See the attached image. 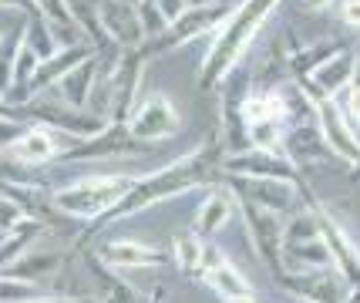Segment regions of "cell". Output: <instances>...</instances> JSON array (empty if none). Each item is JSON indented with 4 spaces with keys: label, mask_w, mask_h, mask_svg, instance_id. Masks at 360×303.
<instances>
[{
    "label": "cell",
    "mask_w": 360,
    "mask_h": 303,
    "mask_svg": "<svg viewBox=\"0 0 360 303\" xmlns=\"http://www.w3.org/2000/svg\"><path fill=\"white\" fill-rule=\"evenodd\" d=\"M27 131V122L20 118V112H11V108H0V155L11 148V145Z\"/></svg>",
    "instance_id": "d6a6232c"
},
{
    "label": "cell",
    "mask_w": 360,
    "mask_h": 303,
    "mask_svg": "<svg viewBox=\"0 0 360 303\" xmlns=\"http://www.w3.org/2000/svg\"><path fill=\"white\" fill-rule=\"evenodd\" d=\"M316 128H320V135H323V142H327L330 152L344 162V165L354 169V165L360 162V135L344 118L340 105H337V98L316 101Z\"/></svg>",
    "instance_id": "8fae6325"
},
{
    "label": "cell",
    "mask_w": 360,
    "mask_h": 303,
    "mask_svg": "<svg viewBox=\"0 0 360 303\" xmlns=\"http://www.w3.org/2000/svg\"><path fill=\"white\" fill-rule=\"evenodd\" d=\"M219 165H222V148L219 145L199 142L195 148L182 152L179 159H172L169 165H162L158 172H145L139 179V186L128 192L118 206L111 209L105 219L88 226L84 240L94 236L98 229L115 223H125L128 216H139L145 209L158 206V202H169V199H179V195H188V192L209 189V186H219Z\"/></svg>",
    "instance_id": "6da1fadb"
},
{
    "label": "cell",
    "mask_w": 360,
    "mask_h": 303,
    "mask_svg": "<svg viewBox=\"0 0 360 303\" xmlns=\"http://www.w3.org/2000/svg\"><path fill=\"white\" fill-rule=\"evenodd\" d=\"M24 44H27L41 61L54 58V54L61 51V41H58L54 27H51L41 14H27V34H24Z\"/></svg>",
    "instance_id": "83f0119b"
},
{
    "label": "cell",
    "mask_w": 360,
    "mask_h": 303,
    "mask_svg": "<svg viewBox=\"0 0 360 303\" xmlns=\"http://www.w3.org/2000/svg\"><path fill=\"white\" fill-rule=\"evenodd\" d=\"M354 71H357V51L344 48L337 58H330L323 67H316L310 78L300 81V88L310 95V101H323V98H337L347 84L354 81Z\"/></svg>",
    "instance_id": "9a60e30c"
},
{
    "label": "cell",
    "mask_w": 360,
    "mask_h": 303,
    "mask_svg": "<svg viewBox=\"0 0 360 303\" xmlns=\"http://www.w3.org/2000/svg\"><path fill=\"white\" fill-rule=\"evenodd\" d=\"M41 236H44V223L41 219H20V226H14L11 233H4L0 236V273L7 270L11 263H17Z\"/></svg>",
    "instance_id": "cb8c5ba5"
},
{
    "label": "cell",
    "mask_w": 360,
    "mask_h": 303,
    "mask_svg": "<svg viewBox=\"0 0 360 303\" xmlns=\"http://www.w3.org/2000/svg\"><path fill=\"white\" fill-rule=\"evenodd\" d=\"M280 287L297 293L300 300H307V303H344L350 297V290H354L337 266L310 270V273H286L280 280Z\"/></svg>",
    "instance_id": "7c38bea8"
},
{
    "label": "cell",
    "mask_w": 360,
    "mask_h": 303,
    "mask_svg": "<svg viewBox=\"0 0 360 303\" xmlns=\"http://www.w3.org/2000/svg\"><path fill=\"white\" fill-rule=\"evenodd\" d=\"M236 216H239V199H236L229 186L219 182V186H212L209 195H205L199 209H195V223H192V233H199L202 240H212V236H219L226 226L233 223Z\"/></svg>",
    "instance_id": "2e32d148"
},
{
    "label": "cell",
    "mask_w": 360,
    "mask_h": 303,
    "mask_svg": "<svg viewBox=\"0 0 360 303\" xmlns=\"http://www.w3.org/2000/svg\"><path fill=\"white\" fill-rule=\"evenodd\" d=\"M236 7L229 0H209V4H195V7H188L182 17H175L172 24L165 27V31L152 37V41H145L141 48L148 58H155V54H165V51H175L179 44H188V41H199L205 34H212L219 27L226 17L233 14Z\"/></svg>",
    "instance_id": "277c9868"
},
{
    "label": "cell",
    "mask_w": 360,
    "mask_h": 303,
    "mask_svg": "<svg viewBox=\"0 0 360 303\" xmlns=\"http://www.w3.org/2000/svg\"><path fill=\"white\" fill-rule=\"evenodd\" d=\"M226 303H263L256 293H243V297H233V300H226Z\"/></svg>",
    "instance_id": "74e56055"
},
{
    "label": "cell",
    "mask_w": 360,
    "mask_h": 303,
    "mask_svg": "<svg viewBox=\"0 0 360 303\" xmlns=\"http://www.w3.org/2000/svg\"><path fill=\"white\" fill-rule=\"evenodd\" d=\"M202 253H205V240L199 233H175L172 236V263L186 276H199L202 273Z\"/></svg>",
    "instance_id": "4316f807"
},
{
    "label": "cell",
    "mask_w": 360,
    "mask_h": 303,
    "mask_svg": "<svg viewBox=\"0 0 360 303\" xmlns=\"http://www.w3.org/2000/svg\"><path fill=\"white\" fill-rule=\"evenodd\" d=\"M300 303H307V300H300Z\"/></svg>",
    "instance_id": "ab89813d"
},
{
    "label": "cell",
    "mask_w": 360,
    "mask_h": 303,
    "mask_svg": "<svg viewBox=\"0 0 360 303\" xmlns=\"http://www.w3.org/2000/svg\"><path fill=\"white\" fill-rule=\"evenodd\" d=\"M222 179H283V182H300V169L286 159L283 152H263V148H243L233 155H222L219 165Z\"/></svg>",
    "instance_id": "9c48e42d"
},
{
    "label": "cell",
    "mask_w": 360,
    "mask_h": 303,
    "mask_svg": "<svg viewBox=\"0 0 360 303\" xmlns=\"http://www.w3.org/2000/svg\"><path fill=\"white\" fill-rule=\"evenodd\" d=\"M283 138H286L283 122H252V125H246V148L283 152Z\"/></svg>",
    "instance_id": "f1b7e54d"
},
{
    "label": "cell",
    "mask_w": 360,
    "mask_h": 303,
    "mask_svg": "<svg viewBox=\"0 0 360 303\" xmlns=\"http://www.w3.org/2000/svg\"><path fill=\"white\" fill-rule=\"evenodd\" d=\"M276 4L280 0H239V7L212 31L209 44H205V58L199 64V88L202 91H216L226 81V75L239 67L246 51L252 48L256 34L263 31L266 17L276 11Z\"/></svg>",
    "instance_id": "7a4b0ae2"
},
{
    "label": "cell",
    "mask_w": 360,
    "mask_h": 303,
    "mask_svg": "<svg viewBox=\"0 0 360 303\" xmlns=\"http://www.w3.org/2000/svg\"><path fill=\"white\" fill-rule=\"evenodd\" d=\"M239 219H243V229H246V240H250L256 259L280 283L286 276V270H283V229H286V216H276V212L252 206V202H239Z\"/></svg>",
    "instance_id": "5b68a950"
},
{
    "label": "cell",
    "mask_w": 360,
    "mask_h": 303,
    "mask_svg": "<svg viewBox=\"0 0 360 303\" xmlns=\"http://www.w3.org/2000/svg\"><path fill=\"white\" fill-rule=\"evenodd\" d=\"M27 303H98V300H88V297H51V293H44V297L27 300Z\"/></svg>",
    "instance_id": "d590c367"
},
{
    "label": "cell",
    "mask_w": 360,
    "mask_h": 303,
    "mask_svg": "<svg viewBox=\"0 0 360 303\" xmlns=\"http://www.w3.org/2000/svg\"><path fill=\"white\" fill-rule=\"evenodd\" d=\"M61 266H64L61 250H37V246H31L27 253L20 256L17 263H11L4 273H7V276H17V280H27V283H44V280H51Z\"/></svg>",
    "instance_id": "7402d4cb"
},
{
    "label": "cell",
    "mask_w": 360,
    "mask_h": 303,
    "mask_svg": "<svg viewBox=\"0 0 360 303\" xmlns=\"http://www.w3.org/2000/svg\"><path fill=\"white\" fill-rule=\"evenodd\" d=\"M131 7H135V14H139V24H141V31H145V41L158 37V34L169 27V17L162 14L158 0H131Z\"/></svg>",
    "instance_id": "4dcf8cb0"
},
{
    "label": "cell",
    "mask_w": 360,
    "mask_h": 303,
    "mask_svg": "<svg viewBox=\"0 0 360 303\" xmlns=\"http://www.w3.org/2000/svg\"><path fill=\"white\" fill-rule=\"evenodd\" d=\"M320 206V219H323V240L330 246V256H333V266L344 273V280L350 287H360V243L347 233V226L340 223V216H337V209L323 206V202H316Z\"/></svg>",
    "instance_id": "4fadbf2b"
},
{
    "label": "cell",
    "mask_w": 360,
    "mask_h": 303,
    "mask_svg": "<svg viewBox=\"0 0 360 303\" xmlns=\"http://www.w3.org/2000/svg\"><path fill=\"white\" fill-rule=\"evenodd\" d=\"M344 303H360V287H354V290H350V297H347Z\"/></svg>",
    "instance_id": "f35d334b"
},
{
    "label": "cell",
    "mask_w": 360,
    "mask_h": 303,
    "mask_svg": "<svg viewBox=\"0 0 360 303\" xmlns=\"http://www.w3.org/2000/svg\"><path fill=\"white\" fill-rule=\"evenodd\" d=\"M330 4H333V0H303V7H310V11H323Z\"/></svg>",
    "instance_id": "8d00e7d4"
},
{
    "label": "cell",
    "mask_w": 360,
    "mask_h": 303,
    "mask_svg": "<svg viewBox=\"0 0 360 303\" xmlns=\"http://www.w3.org/2000/svg\"><path fill=\"white\" fill-rule=\"evenodd\" d=\"M344 51V41H316V44H303L297 48L290 58H286V67H290V78L303 81L310 78L316 67H323L330 58H337Z\"/></svg>",
    "instance_id": "603a6c76"
},
{
    "label": "cell",
    "mask_w": 360,
    "mask_h": 303,
    "mask_svg": "<svg viewBox=\"0 0 360 303\" xmlns=\"http://www.w3.org/2000/svg\"><path fill=\"white\" fill-rule=\"evenodd\" d=\"M98 51L88 44V41H81V44H71V48H61L54 58H47V61L37 64V71H34V81H31V101L37 95H47L58 81L68 75V71H75L78 64L91 61Z\"/></svg>",
    "instance_id": "d6986e66"
},
{
    "label": "cell",
    "mask_w": 360,
    "mask_h": 303,
    "mask_svg": "<svg viewBox=\"0 0 360 303\" xmlns=\"http://www.w3.org/2000/svg\"><path fill=\"white\" fill-rule=\"evenodd\" d=\"M71 142H78V138L61 135V131L44 128V125H27V131L4 155L14 162V165H20V169H37V165H47V162H58Z\"/></svg>",
    "instance_id": "30bf717a"
},
{
    "label": "cell",
    "mask_w": 360,
    "mask_h": 303,
    "mask_svg": "<svg viewBox=\"0 0 360 303\" xmlns=\"http://www.w3.org/2000/svg\"><path fill=\"white\" fill-rule=\"evenodd\" d=\"M152 145L135 142L125 131V125H108L105 131H98L91 138H78L64 148V155L58 162H111V159H135L145 155Z\"/></svg>",
    "instance_id": "ba28073f"
},
{
    "label": "cell",
    "mask_w": 360,
    "mask_h": 303,
    "mask_svg": "<svg viewBox=\"0 0 360 303\" xmlns=\"http://www.w3.org/2000/svg\"><path fill=\"white\" fill-rule=\"evenodd\" d=\"M20 219H27V216L20 212V206H14L7 195H0V236L11 233L14 226H20Z\"/></svg>",
    "instance_id": "836d02e7"
},
{
    "label": "cell",
    "mask_w": 360,
    "mask_h": 303,
    "mask_svg": "<svg viewBox=\"0 0 360 303\" xmlns=\"http://www.w3.org/2000/svg\"><path fill=\"white\" fill-rule=\"evenodd\" d=\"M283 155L293 162L297 169H310V165H327V159H337L327 148L320 128L314 125H290L286 138H283Z\"/></svg>",
    "instance_id": "ac0fdd59"
},
{
    "label": "cell",
    "mask_w": 360,
    "mask_h": 303,
    "mask_svg": "<svg viewBox=\"0 0 360 303\" xmlns=\"http://www.w3.org/2000/svg\"><path fill=\"white\" fill-rule=\"evenodd\" d=\"M94 88H98V61H84L78 64L75 71H68L51 91H54V98L61 101V105H68V108H78V112H84V108H91V98H94Z\"/></svg>",
    "instance_id": "ffe728a7"
},
{
    "label": "cell",
    "mask_w": 360,
    "mask_h": 303,
    "mask_svg": "<svg viewBox=\"0 0 360 303\" xmlns=\"http://www.w3.org/2000/svg\"><path fill=\"white\" fill-rule=\"evenodd\" d=\"M333 266V256L323 236L303 243H283V270L286 273H310Z\"/></svg>",
    "instance_id": "44dd1931"
},
{
    "label": "cell",
    "mask_w": 360,
    "mask_h": 303,
    "mask_svg": "<svg viewBox=\"0 0 360 303\" xmlns=\"http://www.w3.org/2000/svg\"><path fill=\"white\" fill-rule=\"evenodd\" d=\"M101 27L122 51H135L145 44V31L139 24V14L131 0H101Z\"/></svg>",
    "instance_id": "e0dca14e"
},
{
    "label": "cell",
    "mask_w": 360,
    "mask_h": 303,
    "mask_svg": "<svg viewBox=\"0 0 360 303\" xmlns=\"http://www.w3.org/2000/svg\"><path fill=\"white\" fill-rule=\"evenodd\" d=\"M226 186L239 202H252L259 209H269L276 216H293L300 206H307L310 192L303 182H283V179H236L226 176Z\"/></svg>",
    "instance_id": "8992f818"
},
{
    "label": "cell",
    "mask_w": 360,
    "mask_h": 303,
    "mask_svg": "<svg viewBox=\"0 0 360 303\" xmlns=\"http://www.w3.org/2000/svg\"><path fill=\"white\" fill-rule=\"evenodd\" d=\"M199 280H202L212 293H219L222 300H233V297H243V293H256V290H252V283L243 276V270L236 266L233 259H222L219 266L202 270V273H199Z\"/></svg>",
    "instance_id": "d4e9b609"
},
{
    "label": "cell",
    "mask_w": 360,
    "mask_h": 303,
    "mask_svg": "<svg viewBox=\"0 0 360 303\" xmlns=\"http://www.w3.org/2000/svg\"><path fill=\"white\" fill-rule=\"evenodd\" d=\"M34 11L44 17L51 27H58V31H78L75 27V20H71V11H68V4L64 0H31Z\"/></svg>",
    "instance_id": "1f68e13d"
},
{
    "label": "cell",
    "mask_w": 360,
    "mask_h": 303,
    "mask_svg": "<svg viewBox=\"0 0 360 303\" xmlns=\"http://www.w3.org/2000/svg\"><path fill=\"white\" fill-rule=\"evenodd\" d=\"M125 131L141 145H155V142H165V138H175L182 131L179 108L172 105V98L165 95V91H152V95H145L135 105L131 118L125 122Z\"/></svg>",
    "instance_id": "52a82bcc"
},
{
    "label": "cell",
    "mask_w": 360,
    "mask_h": 303,
    "mask_svg": "<svg viewBox=\"0 0 360 303\" xmlns=\"http://www.w3.org/2000/svg\"><path fill=\"white\" fill-rule=\"evenodd\" d=\"M24 34H27V17H17L7 31H0V101L14 84V64L24 48Z\"/></svg>",
    "instance_id": "484cf974"
},
{
    "label": "cell",
    "mask_w": 360,
    "mask_h": 303,
    "mask_svg": "<svg viewBox=\"0 0 360 303\" xmlns=\"http://www.w3.org/2000/svg\"><path fill=\"white\" fill-rule=\"evenodd\" d=\"M141 176L145 172H91V176H78L71 182H64V186H58V189H51V209L68 216V219L98 223L139 186Z\"/></svg>",
    "instance_id": "3957f363"
},
{
    "label": "cell",
    "mask_w": 360,
    "mask_h": 303,
    "mask_svg": "<svg viewBox=\"0 0 360 303\" xmlns=\"http://www.w3.org/2000/svg\"><path fill=\"white\" fill-rule=\"evenodd\" d=\"M44 293H47V287H41V283H27V280H17V276L0 273V303H27V300L44 297Z\"/></svg>",
    "instance_id": "f546056e"
},
{
    "label": "cell",
    "mask_w": 360,
    "mask_h": 303,
    "mask_svg": "<svg viewBox=\"0 0 360 303\" xmlns=\"http://www.w3.org/2000/svg\"><path fill=\"white\" fill-rule=\"evenodd\" d=\"M340 17H344L347 27H360V0H344Z\"/></svg>",
    "instance_id": "e575fe53"
},
{
    "label": "cell",
    "mask_w": 360,
    "mask_h": 303,
    "mask_svg": "<svg viewBox=\"0 0 360 303\" xmlns=\"http://www.w3.org/2000/svg\"><path fill=\"white\" fill-rule=\"evenodd\" d=\"M98 263H105L115 273H128V270H155L169 263V253H162L158 246L139 240H108L105 246H98Z\"/></svg>",
    "instance_id": "5bb4252c"
}]
</instances>
